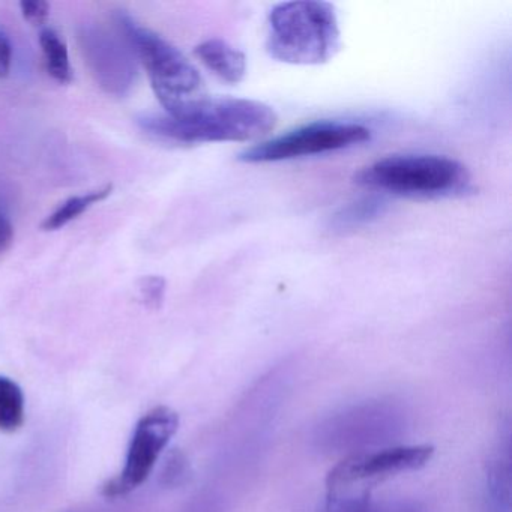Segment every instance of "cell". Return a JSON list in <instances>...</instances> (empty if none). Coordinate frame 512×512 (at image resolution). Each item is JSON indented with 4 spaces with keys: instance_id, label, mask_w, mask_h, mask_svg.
I'll list each match as a JSON object with an SVG mask.
<instances>
[{
    "instance_id": "obj_1",
    "label": "cell",
    "mask_w": 512,
    "mask_h": 512,
    "mask_svg": "<svg viewBox=\"0 0 512 512\" xmlns=\"http://www.w3.org/2000/svg\"><path fill=\"white\" fill-rule=\"evenodd\" d=\"M277 121L275 110L260 101L205 95L172 112L137 118L146 133L181 145L251 142L271 133Z\"/></svg>"
},
{
    "instance_id": "obj_2",
    "label": "cell",
    "mask_w": 512,
    "mask_h": 512,
    "mask_svg": "<svg viewBox=\"0 0 512 512\" xmlns=\"http://www.w3.org/2000/svg\"><path fill=\"white\" fill-rule=\"evenodd\" d=\"M341 47L335 7L319 0H298L275 5L268 16L266 52L290 65H322Z\"/></svg>"
},
{
    "instance_id": "obj_3",
    "label": "cell",
    "mask_w": 512,
    "mask_h": 512,
    "mask_svg": "<svg viewBox=\"0 0 512 512\" xmlns=\"http://www.w3.org/2000/svg\"><path fill=\"white\" fill-rule=\"evenodd\" d=\"M368 190L409 199H445L469 191L470 175L454 158L443 155H389L355 176Z\"/></svg>"
},
{
    "instance_id": "obj_4",
    "label": "cell",
    "mask_w": 512,
    "mask_h": 512,
    "mask_svg": "<svg viewBox=\"0 0 512 512\" xmlns=\"http://www.w3.org/2000/svg\"><path fill=\"white\" fill-rule=\"evenodd\" d=\"M407 413L394 400H368L320 422L314 443L326 454H358L376 449L401 436L406 430Z\"/></svg>"
},
{
    "instance_id": "obj_5",
    "label": "cell",
    "mask_w": 512,
    "mask_h": 512,
    "mask_svg": "<svg viewBox=\"0 0 512 512\" xmlns=\"http://www.w3.org/2000/svg\"><path fill=\"white\" fill-rule=\"evenodd\" d=\"M118 26L134 56L145 65L152 88L166 112L202 97V76L175 46L140 26L128 14H119Z\"/></svg>"
},
{
    "instance_id": "obj_6",
    "label": "cell",
    "mask_w": 512,
    "mask_h": 512,
    "mask_svg": "<svg viewBox=\"0 0 512 512\" xmlns=\"http://www.w3.org/2000/svg\"><path fill=\"white\" fill-rule=\"evenodd\" d=\"M431 445H394L347 455L326 476V493H371L386 479L415 472L430 463Z\"/></svg>"
},
{
    "instance_id": "obj_7",
    "label": "cell",
    "mask_w": 512,
    "mask_h": 512,
    "mask_svg": "<svg viewBox=\"0 0 512 512\" xmlns=\"http://www.w3.org/2000/svg\"><path fill=\"white\" fill-rule=\"evenodd\" d=\"M370 137L371 131L356 122H311L245 149L239 154V161L248 164L278 163L328 154L367 142Z\"/></svg>"
},
{
    "instance_id": "obj_8",
    "label": "cell",
    "mask_w": 512,
    "mask_h": 512,
    "mask_svg": "<svg viewBox=\"0 0 512 512\" xmlns=\"http://www.w3.org/2000/svg\"><path fill=\"white\" fill-rule=\"evenodd\" d=\"M179 428V416L167 406L155 407L137 422L124 469L103 487L104 496L121 497L139 488Z\"/></svg>"
},
{
    "instance_id": "obj_9",
    "label": "cell",
    "mask_w": 512,
    "mask_h": 512,
    "mask_svg": "<svg viewBox=\"0 0 512 512\" xmlns=\"http://www.w3.org/2000/svg\"><path fill=\"white\" fill-rule=\"evenodd\" d=\"M79 38L98 85L115 97L128 94L136 82V62L128 47L100 26H83Z\"/></svg>"
},
{
    "instance_id": "obj_10",
    "label": "cell",
    "mask_w": 512,
    "mask_h": 512,
    "mask_svg": "<svg viewBox=\"0 0 512 512\" xmlns=\"http://www.w3.org/2000/svg\"><path fill=\"white\" fill-rule=\"evenodd\" d=\"M319 512H434L424 500L413 497L374 499L371 493H326Z\"/></svg>"
},
{
    "instance_id": "obj_11",
    "label": "cell",
    "mask_w": 512,
    "mask_h": 512,
    "mask_svg": "<svg viewBox=\"0 0 512 512\" xmlns=\"http://www.w3.org/2000/svg\"><path fill=\"white\" fill-rule=\"evenodd\" d=\"M196 56L215 74L230 85H238L247 74V58L241 50L230 46L227 41H205L196 47Z\"/></svg>"
},
{
    "instance_id": "obj_12",
    "label": "cell",
    "mask_w": 512,
    "mask_h": 512,
    "mask_svg": "<svg viewBox=\"0 0 512 512\" xmlns=\"http://www.w3.org/2000/svg\"><path fill=\"white\" fill-rule=\"evenodd\" d=\"M388 209V202L383 197L368 196L355 202L347 203L332 215L329 227L334 232L346 233L361 229L373 221L379 220Z\"/></svg>"
},
{
    "instance_id": "obj_13",
    "label": "cell",
    "mask_w": 512,
    "mask_h": 512,
    "mask_svg": "<svg viewBox=\"0 0 512 512\" xmlns=\"http://www.w3.org/2000/svg\"><path fill=\"white\" fill-rule=\"evenodd\" d=\"M112 191L113 185H106V187L100 188V190L91 191V193L82 194V196L70 197L52 215L46 218L41 227L46 232H55V230L62 229V227L70 224L71 221L77 220L83 212L88 211L92 206L106 200L112 194Z\"/></svg>"
},
{
    "instance_id": "obj_14",
    "label": "cell",
    "mask_w": 512,
    "mask_h": 512,
    "mask_svg": "<svg viewBox=\"0 0 512 512\" xmlns=\"http://www.w3.org/2000/svg\"><path fill=\"white\" fill-rule=\"evenodd\" d=\"M26 418V400L22 388L10 377L0 376V431L14 433Z\"/></svg>"
},
{
    "instance_id": "obj_15",
    "label": "cell",
    "mask_w": 512,
    "mask_h": 512,
    "mask_svg": "<svg viewBox=\"0 0 512 512\" xmlns=\"http://www.w3.org/2000/svg\"><path fill=\"white\" fill-rule=\"evenodd\" d=\"M40 44L50 76L62 85L71 83L73 70H71L70 56L61 37L53 29L46 28L41 31Z\"/></svg>"
},
{
    "instance_id": "obj_16",
    "label": "cell",
    "mask_w": 512,
    "mask_h": 512,
    "mask_svg": "<svg viewBox=\"0 0 512 512\" xmlns=\"http://www.w3.org/2000/svg\"><path fill=\"white\" fill-rule=\"evenodd\" d=\"M139 293L146 307L157 310L163 304L164 295H166V280L157 275L143 277L139 281Z\"/></svg>"
},
{
    "instance_id": "obj_17",
    "label": "cell",
    "mask_w": 512,
    "mask_h": 512,
    "mask_svg": "<svg viewBox=\"0 0 512 512\" xmlns=\"http://www.w3.org/2000/svg\"><path fill=\"white\" fill-rule=\"evenodd\" d=\"M187 461L181 452H173L164 467L163 478L167 485H178L187 476Z\"/></svg>"
},
{
    "instance_id": "obj_18",
    "label": "cell",
    "mask_w": 512,
    "mask_h": 512,
    "mask_svg": "<svg viewBox=\"0 0 512 512\" xmlns=\"http://www.w3.org/2000/svg\"><path fill=\"white\" fill-rule=\"evenodd\" d=\"M20 10L25 20L34 26H43L50 14L49 4L44 0H23Z\"/></svg>"
},
{
    "instance_id": "obj_19",
    "label": "cell",
    "mask_w": 512,
    "mask_h": 512,
    "mask_svg": "<svg viewBox=\"0 0 512 512\" xmlns=\"http://www.w3.org/2000/svg\"><path fill=\"white\" fill-rule=\"evenodd\" d=\"M11 62H13V47H11L10 38L0 29V79L10 74Z\"/></svg>"
},
{
    "instance_id": "obj_20",
    "label": "cell",
    "mask_w": 512,
    "mask_h": 512,
    "mask_svg": "<svg viewBox=\"0 0 512 512\" xmlns=\"http://www.w3.org/2000/svg\"><path fill=\"white\" fill-rule=\"evenodd\" d=\"M14 239V227L7 215L0 212V254L10 250Z\"/></svg>"
}]
</instances>
